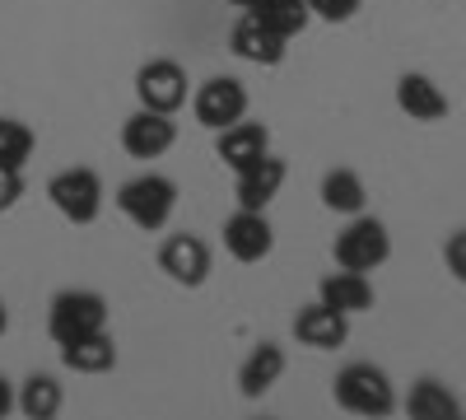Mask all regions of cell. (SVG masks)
I'll return each mask as SVG.
<instances>
[{"label": "cell", "mask_w": 466, "mask_h": 420, "mask_svg": "<svg viewBox=\"0 0 466 420\" xmlns=\"http://www.w3.org/2000/svg\"><path fill=\"white\" fill-rule=\"evenodd\" d=\"M318 299L355 318V313H369L373 309V285H369L364 271H345V266H340V271H331V276L318 281Z\"/></svg>", "instance_id": "2e32d148"}, {"label": "cell", "mask_w": 466, "mask_h": 420, "mask_svg": "<svg viewBox=\"0 0 466 420\" xmlns=\"http://www.w3.org/2000/svg\"><path fill=\"white\" fill-rule=\"evenodd\" d=\"M10 332V309H5V299H0V336Z\"/></svg>", "instance_id": "83f0119b"}, {"label": "cell", "mask_w": 466, "mask_h": 420, "mask_svg": "<svg viewBox=\"0 0 466 420\" xmlns=\"http://www.w3.org/2000/svg\"><path fill=\"white\" fill-rule=\"evenodd\" d=\"M61 402H66V393H61V384H56L52 374H28V378H24L19 411H24L28 420H52V415L61 411Z\"/></svg>", "instance_id": "44dd1931"}, {"label": "cell", "mask_w": 466, "mask_h": 420, "mask_svg": "<svg viewBox=\"0 0 466 420\" xmlns=\"http://www.w3.org/2000/svg\"><path fill=\"white\" fill-rule=\"evenodd\" d=\"M280 374H285V346L261 341V346L243 360V369H238V393L243 397H266L270 388L280 384Z\"/></svg>", "instance_id": "e0dca14e"}, {"label": "cell", "mask_w": 466, "mask_h": 420, "mask_svg": "<svg viewBox=\"0 0 466 420\" xmlns=\"http://www.w3.org/2000/svg\"><path fill=\"white\" fill-rule=\"evenodd\" d=\"M19 197H24V169L0 164V210H15Z\"/></svg>", "instance_id": "d4e9b609"}, {"label": "cell", "mask_w": 466, "mask_h": 420, "mask_svg": "<svg viewBox=\"0 0 466 420\" xmlns=\"http://www.w3.org/2000/svg\"><path fill=\"white\" fill-rule=\"evenodd\" d=\"M210 243L197 239V234H168L159 243V271L173 281V285H187V290H197L210 281Z\"/></svg>", "instance_id": "52a82bcc"}, {"label": "cell", "mask_w": 466, "mask_h": 420, "mask_svg": "<svg viewBox=\"0 0 466 420\" xmlns=\"http://www.w3.org/2000/svg\"><path fill=\"white\" fill-rule=\"evenodd\" d=\"M285 178H289L285 159H276V155H266V159H257L252 169H243V173H233V197H238V206H243V210H266L270 201L280 197V187H285Z\"/></svg>", "instance_id": "4fadbf2b"}, {"label": "cell", "mask_w": 466, "mask_h": 420, "mask_svg": "<svg viewBox=\"0 0 466 420\" xmlns=\"http://www.w3.org/2000/svg\"><path fill=\"white\" fill-rule=\"evenodd\" d=\"M228 5H238V10H257L261 0H228Z\"/></svg>", "instance_id": "f1b7e54d"}, {"label": "cell", "mask_w": 466, "mask_h": 420, "mask_svg": "<svg viewBox=\"0 0 466 420\" xmlns=\"http://www.w3.org/2000/svg\"><path fill=\"white\" fill-rule=\"evenodd\" d=\"M364 201H369V192H364V178H360L355 169H331V173L322 178V206H327V210H336V215H360Z\"/></svg>", "instance_id": "ffe728a7"}, {"label": "cell", "mask_w": 466, "mask_h": 420, "mask_svg": "<svg viewBox=\"0 0 466 420\" xmlns=\"http://www.w3.org/2000/svg\"><path fill=\"white\" fill-rule=\"evenodd\" d=\"M187 85H191L187 70L168 56L145 61L136 70V98H140V108H154V112H177L187 103Z\"/></svg>", "instance_id": "ba28073f"}, {"label": "cell", "mask_w": 466, "mask_h": 420, "mask_svg": "<svg viewBox=\"0 0 466 420\" xmlns=\"http://www.w3.org/2000/svg\"><path fill=\"white\" fill-rule=\"evenodd\" d=\"M397 108L410 122H443L448 118V94L420 70H406L397 80Z\"/></svg>", "instance_id": "9a60e30c"}, {"label": "cell", "mask_w": 466, "mask_h": 420, "mask_svg": "<svg viewBox=\"0 0 466 420\" xmlns=\"http://www.w3.org/2000/svg\"><path fill=\"white\" fill-rule=\"evenodd\" d=\"M331 252H336V266H345V271H378V266L392 257V234H387V224L382 220H373V215H350V224L336 234V243H331Z\"/></svg>", "instance_id": "3957f363"}, {"label": "cell", "mask_w": 466, "mask_h": 420, "mask_svg": "<svg viewBox=\"0 0 466 420\" xmlns=\"http://www.w3.org/2000/svg\"><path fill=\"white\" fill-rule=\"evenodd\" d=\"M266 28H276L280 37H299L308 24H313V10H308V0H261L252 10Z\"/></svg>", "instance_id": "7402d4cb"}, {"label": "cell", "mask_w": 466, "mask_h": 420, "mask_svg": "<svg viewBox=\"0 0 466 420\" xmlns=\"http://www.w3.org/2000/svg\"><path fill=\"white\" fill-rule=\"evenodd\" d=\"M107 327V299L98 290H61L47 309V332L56 346H70L80 336H94Z\"/></svg>", "instance_id": "277c9868"}, {"label": "cell", "mask_w": 466, "mask_h": 420, "mask_svg": "<svg viewBox=\"0 0 466 420\" xmlns=\"http://www.w3.org/2000/svg\"><path fill=\"white\" fill-rule=\"evenodd\" d=\"M331 397L340 411L350 415H392L397 411V388H392V378H387V369L369 364V360H355V364H345L336 374V384H331Z\"/></svg>", "instance_id": "6da1fadb"}, {"label": "cell", "mask_w": 466, "mask_h": 420, "mask_svg": "<svg viewBox=\"0 0 466 420\" xmlns=\"http://www.w3.org/2000/svg\"><path fill=\"white\" fill-rule=\"evenodd\" d=\"M177 140V127H173V112H154V108H140L122 122V149L131 159H159L168 155Z\"/></svg>", "instance_id": "9c48e42d"}, {"label": "cell", "mask_w": 466, "mask_h": 420, "mask_svg": "<svg viewBox=\"0 0 466 420\" xmlns=\"http://www.w3.org/2000/svg\"><path fill=\"white\" fill-rule=\"evenodd\" d=\"M228 47L238 61H252V66H280L285 52H289V37H280L276 28H266L252 10H243V19L228 28Z\"/></svg>", "instance_id": "8fae6325"}, {"label": "cell", "mask_w": 466, "mask_h": 420, "mask_svg": "<svg viewBox=\"0 0 466 420\" xmlns=\"http://www.w3.org/2000/svg\"><path fill=\"white\" fill-rule=\"evenodd\" d=\"M33 145H37V136H33L19 118H0V164L24 169V164L33 159Z\"/></svg>", "instance_id": "603a6c76"}, {"label": "cell", "mask_w": 466, "mask_h": 420, "mask_svg": "<svg viewBox=\"0 0 466 420\" xmlns=\"http://www.w3.org/2000/svg\"><path fill=\"white\" fill-rule=\"evenodd\" d=\"M443 261H448V271L466 285V229H457V234H448L443 243Z\"/></svg>", "instance_id": "484cf974"}, {"label": "cell", "mask_w": 466, "mask_h": 420, "mask_svg": "<svg viewBox=\"0 0 466 420\" xmlns=\"http://www.w3.org/2000/svg\"><path fill=\"white\" fill-rule=\"evenodd\" d=\"M364 0H308V10H313V19H327V24H350L360 15Z\"/></svg>", "instance_id": "cb8c5ba5"}, {"label": "cell", "mask_w": 466, "mask_h": 420, "mask_svg": "<svg viewBox=\"0 0 466 420\" xmlns=\"http://www.w3.org/2000/svg\"><path fill=\"white\" fill-rule=\"evenodd\" d=\"M224 248L233 261H266L276 248V229H270L266 210H233L224 220Z\"/></svg>", "instance_id": "30bf717a"}, {"label": "cell", "mask_w": 466, "mask_h": 420, "mask_svg": "<svg viewBox=\"0 0 466 420\" xmlns=\"http://www.w3.org/2000/svg\"><path fill=\"white\" fill-rule=\"evenodd\" d=\"M47 201L70 224H94L103 215V178L94 169H61L47 182Z\"/></svg>", "instance_id": "5b68a950"}, {"label": "cell", "mask_w": 466, "mask_h": 420, "mask_svg": "<svg viewBox=\"0 0 466 420\" xmlns=\"http://www.w3.org/2000/svg\"><path fill=\"white\" fill-rule=\"evenodd\" d=\"M61 360L75 374H107L116 364V346H112V336L103 327L94 336H80V341H70V346H61Z\"/></svg>", "instance_id": "ac0fdd59"}, {"label": "cell", "mask_w": 466, "mask_h": 420, "mask_svg": "<svg viewBox=\"0 0 466 420\" xmlns=\"http://www.w3.org/2000/svg\"><path fill=\"white\" fill-rule=\"evenodd\" d=\"M294 336H299V346H308V351H336V346H345V336H350V313L313 299V303H303V309L294 313Z\"/></svg>", "instance_id": "7c38bea8"}, {"label": "cell", "mask_w": 466, "mask_h": 420, "mask_svg": "<svg viewBox=\"0 0 466 420\" xmlns=\"http://www.w3.org/2000/svg\"><path fill=\"white\" fill-rule=\"evenodd\" d=\"M15 406H19V393H15V384H10V378L0 374V420H5Z\"/></svg>", "instance_id": "4316f807"}, {"label": "cell", "mask_w": 466, "mask_h": 420, "mask_svg": "<svg viewBox=\"0 0 466 420\" xmlns=\"http://www.w3.org/2000/svg\"><path fill=\"white\" fill-rule=\"evenodd\" d=\"M215 155H219L233 173H243V169H252L257 159L270 155V131H266L261 122H248V118H243V122H233V127L219 131Z\"/></svg>", "instance_id": "5bb4252c"}, {"label": "cell", "mask_w": 466, "mask_h": 420, "mask_svg": "<svg viewBox=\"0 0 466 420\" xmlns=\"http://www.w3.org/2000/svg\"><path fill=\"white\" fill-rule=\"evenodd\" d=\"M116 210L136 229H145V234H159L177 210V182L164 173H140V178L116 187Z\"/></svg>", "instance_id": "7a4b0ae2"}, {"label": "cell", "mask_w": 466, "mask_h": 420, "mask_svg": "<svg viewBox=\"0 0 466 420\" xmlns=\"http://www.w3.org/2000/svg\"><path fill=\"white\" fill-rule=\"evenodd\" d=\"M191 112H197V122L206 131H224L233 122L248 118V89L243 80H233V75H215V80H206L197 89V98H191Z\"/></svg>", "instance_id": "8992f818"}, {"label": "cell", "mask_w": 466, "mask_h": 420, "mask_svg": "<svg viewBox=\"0 0 466 420\" xmlns=\"http://www.w3.org/2000/svg\"><path fill=\"white\" fill-rule=\"evenodd\" d=\"M406 415H415V420H457L461 402L448 393V384H439V378H420V384L410 388V397H406Z\"/></svg>", "instance_id": "d6986e66"}]
</instances>
